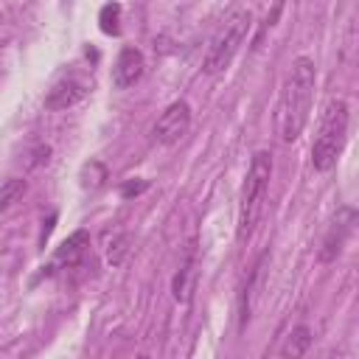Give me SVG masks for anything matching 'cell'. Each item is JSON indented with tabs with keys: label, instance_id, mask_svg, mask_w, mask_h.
<instances>
[{
	"label": "cell",
	"instance_id": "cell-1",
	"mask_svg": "<svg viewBox=\"0 0 359 359\" xmlns=\"http://www.w3.org/2000/svg\"><path fill=\"white\" fill-rule=\"evenodd\" d=\"M314 84H317V70L309 56H297L289 65L280 104H278V135L283 143H294L311 112V98H314Z\"/></svg>",
	"mask_w": 359,
	"mask_h": 359
},
{
	"label": "cell",
	"instance_id": "cell-2",
	"mask_svg": "<svg viewBox=\"0 0 359 359\" xmlns=\"http://www.w3.org/2000/svg\"><path fill=\"white\" fill-rule=\"evenodd\" d=\"M348 121H351L348 104L342 98L328 101L323 121H320V132L311 146V165L317 171H331L337 165V157L342 154V146L348 137Z\"/></svg>",
	"mask_w": 359,
	"mask_h": 359
},
{
	"label": "cell",
	"instance_id": "cell-3",
	"mask_svg": "<svg viewBox=\"0 0 359 359\" xmlns=\"http://www.w3.org/2000/svg\"><path fill=\"white\" fill-rule=\"evenodd\" d=\"M272 177V154L269 151H255L250 160V171L244 177L241 188V208H238V241H247L250 233L255 230V222L264 208V196L269 188Z\"/></svg>",
	"mask_w": 359,
	"mask_h": 359
},
{
	"label": "cell",
	"instance_id": "cell-4",
	"mask_svg": "<svg viewBox=\"0 0 359 359\" xmlns=\"http://www.w3.org/2000/svg\"><path fill=\"white\" fill-rule=\"evenodd\" d=\"M250 28H252V14L247 8L230 11L227 20L222 22V28L213 34V39L208 45V53H205V62H202L205 73L216 76V73L227 70L230 62H233V56L238 53L241 42H244V36L250 34Z\"/></svg>",
	"mask_w": 359,
	"mask_h": 359
},
{
	"label": "cell",
	"instance_id": "cell-5",
	"mask_svg": "<svg viewBox=\"0 0 359 359\" xmlns=\"http://www.w3.org/2000/svg\"><path fill=\"white\" fill-rule=\"evenodd\" d=\"M188 129H191V107H188V101H174V104H168L163 109V115L157 118L151 135H154L157 143L174 146L188 135Z\"/></svg>",
	"mask_w": 359,
	"mask_h": 359
},
{
	"label": "cell",
	"instance_id": "cell-6",
	"mask_svg": "<svg viewBox=\"0 0 359 359\" xmlns=\"http://www.w3.org/2000/svg\"><path fill=\"white\" fill-rule=\"evenodd\" d=\"M143 67H146L143 53H140L137 48L126 45V48L118 53L115 65H112V87H115V90H129V87H135V84L140 81V76H143Z\"/></svg>",
	"mask_w": 359,
	"mask_h": 359
},
{
	"label": "cell",
	"instance_id": "cell-7",
	"mask_svg": "<svg viewBox=\"0 0 359 359\" xmlns=\"http://www.w3.org/2000/svg\"><path fill=\"white\" fill-rule=\"evenodd\" d=\"M353 222H356V213H353L351 208H342V210L337 213V219L331 222V227H328V233H325V238H323V250H320V258H323V261H334V258L342 252L348 236L353 233Z\"/></svg>",
	"mask_w": 359,
	"mask_h": 359
},
{
	"label": "cell",
	"instance_id": "cell-8",
	"mask_svg": "<svg viewBox=\"0 0 359 359\" xmlns=\"http://www.w3.org/2000/svg\"><path fill=\"white\" fill-rule=\"evenodd\" d=\"M84 95H87V84H84L81 79H76V76H67V79L56 81V84L48 90V95H45V109H70V107H76Z\"/></svg>",
	"mask_w": 359,
	"mask_h": 359
},
{
	"label": "cell",
	"instance_id": "cell-9",
	"mask_svg": "<svg viewBox=\"0 0 359 359\" xmlns=\"http://www.w3.org/2000/svg\"><path fill=\"white\" fill-rule=\"evenodd\" d=\"M266 252L255 261V266L250 269V275H247V283H244V289H241V300H238V320H241V328L250 323V317H252V306H255V297H258V289H261V278H264V266H266Z\"/></svg>",
	"mask_w": 359,
	"mask_h": 359
},
{
	"label": "cell",
	"instance_id": "cell-10",
	"mask_svg": "<svg viewBox=\"0 0 359 359\" xmlns=\"http://www.w3.org/2000/svg\"><path fill=\"white\" fill-rule=\"evenodd\" d=\"M87 247H90V236H87V230H76V233H70V236L59 244V250H56V261L73 266V264H79V261L84 258Z\"/></svg>",
	"mask_w": 359,
	"mask_h": 359
},
{
	"label": "cell",
	"instance_id": "cell-11",
	"mask_svg": "<svg viewBox=\"0 0 359 359\" xmlns=\"http://www.w3.org/2000/svg\"><path fill=\"white\" fill-rule=\"evenodd\" d=\"M194 278H196V269H194V252H188V258L182 261V266H180V272L174 275V283H171L174 297H177L180 303H188V300H191Z\"/></svg>",
	"mask_w": 359,
	"mask_h": 359
},
{
	"label": "cell",
	"instance_id": "cell-12",
	"mask_svg": "<svg viewBox=\"0 0 359 359\" xmlns=\"http://www.w3.org/2000/svg\"><path fill=\"white\" fill-rule=\"evenodd\" d=\"M129 247H132V236L118 230L112 236H107V264L109 266H121L129 255Z\"/></svg>",
	"mask_w": 359,
	"mask_h": 359
},
{
	"label": "cell",
	"instance_id": "cell-13",
	"mask_svg": "<svg viewBox=\"0 0 359 359\" xmlns=\"http://www.w3.org/2000/svg\"><path fill=\"white\" fill-rule=\"evenodd\" d=\"M311 345V328L309 325H297L289 331L283 348H280V356H303Z\"/></svg>",
	"mask_w": 359,
	"mask_h": 359
},
{
	"label": "cell",
	"instance_id": "cell-14",
	"mask_svg": "<svg viewBox=\"0 0 359 359\" xmlns=\"http://www.w3.org/2000/svg\"><path fill=\"white\" fill-rule=\"evenodd\" d=\"M79 180H81V188L95 191V188H101V185H104V180H107V165H104V163H98V160H90V163H84V165H81Z\"/></svg>",
	"mask_w": 359,
	"mask_h": 359
},
{
	"label": "cell",
	"instance_id": "cell-15",
	"mask_svg": "<svg viewBox=\"0 0 359 359\" xmlns=\"http://www.w3.org/2000/svg\"><path fill=\"white\" fill-rule=\"evenodd\" d=\"M25 194V180L20 177H11L6 182H0V213L8 210L14 202H20V196Z\"/></svg>",
	"mask_w": 359,
	"mask_h": 359
},
{
	"label": "cell",
	"instance_id": "cell-16",
	"mask_svg": "<svg viewBox=\"0 0 359 359\" xmlns=\"http://www.w3.org/2000/svg\"><path fill=\"white\" fill-rule=\"evenodd\" d=\"M118 20H121V6L118 3H107L101 8V14H98V22H101V31L104 34H118L121 31Z\"/></svg>",
	"mask_w": 359,
	"mask_h": 359
},
{
	"label": "cell",
	"instance_id": "cell-17",
	"mask_svg": "<svg viewBox=\"0 0 359 359\" xmlns=\"http://www.w3.org/2000/svg\"><path fill=\"white\" fill-rule=\"evenodd\" d=\"M149 188V182L146 180H140V182H126L123 188H121V196L123 199H129V196H137V194H143Z\"/></svg>",
	"mask_w": 359,
	"mask_h": 359
},
{
	"label": "cell",
	"instance_id": "cell-18",
	"mask_svg": "<svg viewBox=\"0 0 359 359\" xmlns=\"http://www.w3.org/2000/svg\"><path fill=\"white\" fill-rule=\"evenodd\" d=\"M48 154H50L48 146H36V149H34V163H31V165H42V163H48Z\"/></svg>",
	"mask_w": 359,
	"mask_h": 359
}]
</instances>
